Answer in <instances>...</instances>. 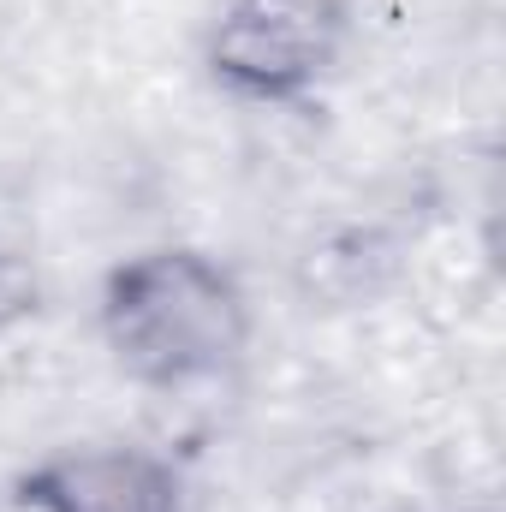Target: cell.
I'll return each mask as SVG.
<instances>
[{"label": "cell", "instance_id": "cell-1", "mask_svg": "<svg viewBox=\"0 0 506 512\" xmlns=\"http://www.w3.org/2000/svg\"><path fill=\"white\" fill-rule=\"evenodd\" d=\"M96 328L126 382L179 393L239 370L256 310L245 280L221 256L197 245H149L102 274Z\"/></svg>", "mask_w": 506, "mask_h": 512}, {"label": "cell", "instance_id": "cell-2", "mask_svg": "<svg viewBox=\"0 0 506 512\" xmlns=\"http://www.w3.org/2000/svg\"><path fill=\"white\" fill-rule=\"evenodd\" d=\"M352 42V0H227L203 30V72L262 108L316 96Z\"/></svg>", "mask_w": 506, "mask_h": 512}, {"label": "cell", "instance_id": "cell-3", "mask_svg": "<svg viewBox=\"0 0 506 512\" xmlns=\"http://www.w3.org/2000/svg\"><path fill=\"white\" fill-rule=\"evenodd\" d=\"M185 501V471L137 441L60 447L12 483V507L24 512H185Z\"/></svg>", "mask_w": 506, "mask_h": 512}]
</instances>
